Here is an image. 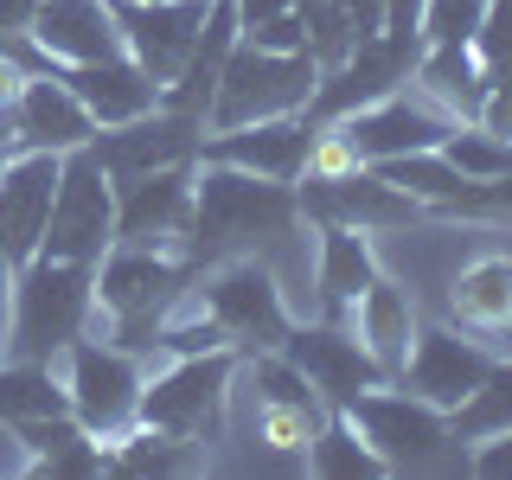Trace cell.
Returning a JSON list of instances; mask_svg holds the SVG:
<instances>
[{"label": "cell", "instance_id": "cell-23", "mask_svg": "<svg viewBox=\"0 0 512 480\" xmlns=\"http://www.w3.org/2000/svg\"><path fill=\"white\" fill-rule=\"evenodd\" d=\"M455 314L474 340H493L500 359H512V256H480L455 282Z\"/></svg>", "mask_w": 512, "mask_h": 480}, {"label": "cell", "instance_id": "cell-21", "mask_svg": "<svg viewBox=\"0 0 512 480\" xmlns=\"http://www.w3.org/2000/svg\"><path fill=\"white\" fill-rule=\"evenodd\" d=\"M301 205L320 224H404V218H416V199L397 192L391 180H378V173H314L301 186Z\"/></svg>", "mask_w": 512, "mask_h": 480}, {"label": "cell", "instance_id": "cell-20", "mask_svg": "<svg viewBox=\"0 0 512 480\" xmlns=\"http://www.w3.org/2000/svg\"><path fill=\"white\" fill-rule=\"evenodd\" d=\"M64 84H71V96L90 109L96 128H122L135 116H148V109H160V84L148 71H141L128 52L116 58H96V64H71L64 71Z\"/></svg>", "mask_w": 512, "mask_h": 480}, {"label": "cell", "instance_id": "cell-28", "mask_svg": "<svg viewBox=\"0 0 512 480\" xmlns=\"http://www.w3.org/2000/svg\"><path fill=\"white\" fill-rule=\"evenodd\" d=\"M448 429H455V442H487V436H500V429H512V359L487 365V378L455 404Z\"/></svg>", "mask_w": 512, "mask_h": 480}, {"label": "cell", "instance_id": "cell-7", "mask_svg": "<svg viewBox=\"0 0 512 480\" xmlns=\"http://www.w3.org/2000/svg\"><path fill=\"white\" fill-rule=\"evenodd\" d=\"M416 58H423V52H416V39H397V32H365V39L352 45L340 64H327V84H314V96H308L314 122H340V116H352V109L391 96L416 71Z\"/></svg>", "mask_w": 512, "mask_h": 480}, {"label": "cell", "instance_id": "cell-26", "mask_svg": "<svg viewBox=\"0 0 512 480\" xmlns=\"http://www.w3.org/2000/svg\"><path fill=\"white\" fill-rule=\"evenodd\" d=\"M372 282H378L372 244L352 224H320V295H327V308H352Z\"/></svg>", "mask_w": 512, "mask_h": 480}, {"label": "cell", "instance_id": "cell-6", "mask_svg": "<svg viewBox=\"0 0 512 480\" xmlns=\"http://www.w3.org/2000/svg\"><path fill=\"white\" fill-rule=\"evenodd\" d=\"M455 116L448 109H429V103H410V96H378V103L340 116V148L352 167H378V160H397V154H423V148H442Z\"/></svg>", "mask_w": 512, "mask_h": 480}, {"label": "cell", "instance_id": "cell-41", "mask_svg": "<svg viewBox=\"0 0 512 480\" xmlns=\"http://www.w3.org/2000/svg\"><path fill=\"white\" fill-rule=\"evenodd\" d=\"M32 13H39V0H0V32H26Z\"/></svg>", "mask_w": 512, "mask_h": 480}, {"label": "cell", "instance_id": "cell-9", "mask_svg": "<svg viewBox=\"0 0 512 480\" xmlns=\"http://www.w3.org/2000/svg\"><path fill=\"white\" fill-rule=\"evenodd\" d=\"M109 7H116V26H122V52L167 90L186 71L192 45H199L212 0H109Z\"/></svg>", "mask_w": 512, "mask_h": 480}, {"label": "cell", "instance_id": "cell-19", "mask_svg": "<svg viewBox=\"0 0 512 480\" xmlns=\"http://www.w3.org/2000/svg\"><path fill=\"white\" fill-rule=\"evenodd\" d=\"M282 346H288V359L301 365V378H308L320 397H333V404H352L359 391L384 384V365L365 352L359 333H340V327H301V333H288Z\"/></svg>", "mask_w": 512, "mask_h": 480}, {"label": "cell", "instance_id": "cell-12", "mask_svg": "<svg viewBox=\"0 0 512 480\" xmlns=\"http://www.w3.org/2000/svg\"><path fill=\"white\" fill-rule=\"evenodd\" d=\"M192 231V160L116 180V244H167Z\"/></svg>", "mask_w": 512, "mask_h": 480}, {"label": "cell", "instance_id": "cell-29", "mask_svg": "<svg viewBox=\"0 0 512 480\" xmlns=\"http://www.w3.org/2000/svg\"><path fill=\"white\" fill-rule=\"evenodd\" d=\"M308 468L314 474H333V480H359V474H391L384 461L372 455V442L359 436L352 423H333V429H314L308 436Z\"/></svg>", "mask_w": 512, "mask_h": 480}, {"label": "cell", "instance_id": "cell-17", "mask_svg": "<svg viewBox=\"0 0 512 480\" xmlns=\"http://www.w3.org/2000/svg\"><path fill=\"white\" fill-rule=\"evenodd\" d=\"M26 39H32V52H45L58 64H96V58L122 52V26L109 0H39Z\"/></svg>", "mask_w": 512, "mask_h": 480}, {"label": "cell", "instance_id": "cell-11", "mask_svg": "<svg viewBox=\"0 0 512 480\" xmlns=\"http://www.w3.org/2000/svg\"><path fill=\"white\" fill-rule=\"evenodd\" d=\"M64 397H71V416L90 429V436H122V429L135 423V410H141V378H135V365H128V352L71 340Z\"/></svg>", "mask_w": 512, "mask_h": 480}, {"label": "cell", "instance_id": "cell-33", "mask_svg": "<svg viewBox=\"0 0 512 480\" xmlns=\"http://www.w3.org/2000/svg\"><path fill=\"white\" fill-rule=\"evenodd\" d=\"M480 13H487V0H429L416 39L423 45H474Z\"/></svg>", "mask_w": 512, "mask_h": 480}, {"label": "cell", "instance_id": "cell-37", "mask_svg": "<svg viewBox=\"0 0 512 480\" xmlns=\"http://www.w3.org/2000/svg\"><path fill=\"white\" fill-rule=\"evenodd\" d=\"M423 7H429V0H384V32H397V39H416V26H423Z\"/></svg>", "mask_w": 512, "mask_h": 480}, {"label": "cell", "instance_id": "cell-38", "mask_svg": "<svg viewBox=\"0 0 512 480\" xmlns=\"http://www.w3.org/2000/svg\"><path fill=\"white\" fill-rule=\"evenodd\" d=\"M340 13L352 20V32H384V0H340Z\"/></svg>", "mask_w": 512, "mask_h": 480}, {"label": "cell", "instance_id": "cell-32", "mask_svg": "<svg viewBox=\"0 0 512 480\" xmlns=\"http://www.w3.org/2000/svg\"><path fill=\"white\" fill-rule=\"evenodd\" d=\"M256 391H263V410H295V416H314L320 423V397L301 378L295 359H256Z\"/></svg>", "mask_w": 512, "mask_h": 480}, {"label": "cell", "instance_id": "cell-4", "mask_svg": "<svg viewBox=\"0 0 512 480\" xmlns=\"http://www.w3.org/2000/svg\"><path fill=\"white\" fill-rule=\"evenodd\" d=\"M116 244V180L90 148H71L58 160V192H52V218H45V244L39 256L58 263H96Z\"/></svg>", "mask_w": 512, "mask_h": 480}, {"label": "cell", "instance_id": "cell-40", "mask_svg": "<svg viewBox=\"0 0 512 480\" xmlns=\"http://www.w3.org/2000/svg\"><path fill=\"white\" fill-rule=\"evenodd\" d=\"M7 327H13V263L0 256V359H7Z\"/></svg>", "mask_w": 512, "mask_h": 480}, {"label": "cell", "instance_id": "cell-13", "mask_svg": "<svg viewBox=\"0 0 512 480\" xmlns=\"http://www.w3.org/2000/svg\"><path fill=\"white\" fill-rule=\"evenodd\" d=\"M58 160L64 154H45V148H26V154H7L0 167V256L13 269L32 263L45 244V218H52V192H58Z\"/></svg>", "mask_w": 512, "mask_h": 480}, {"label": "cell", "instance_id": "cell-31", "mask_svg": "<svg viewBox=\"0 0 512 480\" xmlns=\"http://www.w3.org/2000/svg\"><path fill=\"white\" fill-rule=\"evenodd\" d=\"M109 468H122V474H180V468H192V448H186V436L148 429V436H128Z\"/></svg>", "mask_w": 512, "mask_h": 480}, {"label": "cell", "instance_id": "cell-34", "mask_svg": "<svg viewBox=\"0 0 512 480\" xmlns=\"http://www.w3.org/2000/svg\"><path fill=\"white\" fill-rule=\"evenodd\" d=\"M448 212H487V218H512V173H500V180H468V186H461V199L448 205Z\"/></svg>", "mask_w": 512, "mask_h": 480}, {"label": "cell", "instance_id": "cell-10", "mask_svg": "<svg viewBox=\"0 0 512 480\" xmlns=\"http://www.w3.org/2000/svg\"><path fill=\"white\" fill-rule=\"evenodd\" d=\"M224 384H231V352L224 346L186 352V359L167 365L154 384H141V410L135 416L148 429H167V436H199L224 404Z\"/></svg>", "mask_w": 512, "mask_h": 480}, {"label": "cell", "instance_id": "cell-14", "mask_svg": "<svg viewBox=\"0 0 512 480\" xmlns=\"http://www.w3.org/2000/svg\"><path fill=\"white\" fill-rule=\"evenodd\" d=\"M180 288V269L167 263L148 244H116L103 250V269H96V301L122 320V333H160V308Z\"/></svg>", "mask_w": 512, "mask_h": 480}, {"label": "cell", "instance_id": "cell-25", "mask_svg": "<svg viewBox=\"0 0 512 480\" xmlns=\"http://www.w3.org/2000/svg\"><path fill=\"white\" fill-rule=\"evenodd\" d=\"M416 77H423V90L436 96L448 116L480 122V109H487V77H480L474 45H429V52L416 58Z\"/></svg>", "mask_w": 512, "mask_h": 480}, {"label": "cell", "instance_id": "cell-5", "mask_svg": "<svg viewBox=\"0 0 512 480\" xmlns=\"http://www.w3.org/2000/svg\"><path fill=\"white\" fill-rule=\"evenodd\" d=\"M346 423L372 442L384 468H442L455 461V429L436 404H423L416 391H359L346 404Z\"/></svg>", "mask_w": 512, "mask_h": 480}, {"label": "cell", "instance_id": "cell-35", "mask_svg": "<svg viewBox=\"0 0 512 480\" xmlns=\"http://www.w3.org/2000/svg\"><path fill=\"white\" fill-rule=\"evenodd\" d=\"M244 39L263 45V52H308V26H301V13H276V20L250 26Z\"/></svg>", "mask_w": 512, "mask_h": 480}, {"label": "cell", "instance_id": "cell-16", "mask_svg": "<svg viewBox=\"0 0 512 480\" xmlns=\"http://www.w3.org/2000/svg\"><path fill=\"white\" fill-rule=\"evenodd\" d=\"M199 116H180V109H148V116L109 128L103 141H90V154L109 167V180H128V173H148V167H173V160H192V148H199Z\"/></svg>", "mask_w": 512, "mask_h": 480}, {"label": "cell", "instance_id": "cell-24", "mask_svg": "<svg viewBox=\"0 0 512 480\" xmlns=\"http://www.w3.org/2000/svg\"><path fill=\"white\" fill-rule=\"evenodd\" d=\"M352 314H359L365 352H372L384 372H404L410 340H416V314H410V295H404V288H397V282H372L359 301H352Z\"/></svg>", "mask_w": 512, "mask_h": 480}, {"label": "cell", "instance_id": "cell-3", "mask_svg": "<svg viewBox=\"0 0 512 480\" xmlns=\"http://www.w3.org/2000/svg\"><path fill=\"white\" fill-rule=\"evenodd\" d=\"M314 84H320V64L308 52H263V45L237 39L224 71H218L205 122L244 128V122H269V116H295V109H308Z\"/></svg>", "mask_w": 512, "mask_h": 480}, {"label": "cell", "instance_id": "cell-18", "mask_svg": "<svg viewBox=\"0 0 512 480\" xmlns=\"http://www.w3.org/2000/svg\"><path fill=\"white\" fill-rule=\"evenodd\" d=\"M487 365H493V352L480 346V340H461V333H448V327H423V333L410 340L404 378H410V391L423 397V404L455 410L461 397H468L474 384L487 378Z\"/></svg>", "mask_w": 512, "mask_h": 480}, {"label": "cell", "instance_id": "cell-30", "mask_svg": "<svg viewBox=\"0 0 512 480\" xmlns=\"http://www.w3.org/2000/svg\"><path fill=\"white\" fill-rule=\"evenodd\" d=\"M442 160L461 180H500V173H512V141L493 135V128H448Z\"/></svg>", "mask_w": 512, "mask_h": 480}, {"label": "cell", "instance_id": "cell-2", "mask_svg": "<svg viewBox=\"0 0 512 480\" xmlns=\"http://www.w3.org/2000/svg\"><path fill=\"white\" fill-rule=\"evenodd\" d=\"M96 308V269L90 263H58V256H32L13 269V327H7V359H39L52 365L58 352L84 333Z\"/></svg>", "mask_w": 512, "mask_h": 480}, {"label": "cell", "instance_id": "cell-22", "mask_svg": "<svg viewBox=\"0 0 512 480\" xmlns=\"http://www.w3.org/2000/svg\"><path fill=\"white\" fill-rule=\"evenodd\" d=\"M13 122H20V148H45V154H71L96 141L90 109L71 96L64 77H26L20 103H13Z\"/></svg>", "mask_w": 512, "mask_h": 480}, {"label": "cell", "instance_id": "cell-27", "mask_svg": "<svg viewBox=\"0 0 512 480\" xmlns=\"http://www.w3.org/2000/svg\"><path fill=\"white\" fill-rule=\"evenodd\" d=\"M58 410H71V397L39 359H0V423H39Z\"/></svg>", "mask_w": 512, "mask_h": 480}, {"label": "cell", "instance_id": "cell-36", "mask_svg": "<svg viewBox=\"0 0 512 480\" xmlns=\"http://www.w3.org/2000/svg\"><path fill=\"white\" fill-rule=\"evenodd\" d=\"M474 474H487V480H512V429H500V436H487L480 442V455L468 461Z\"/></svg>", "mask_w": 512, "mask_h": 480}, {"label": "cell", "instance_id": "cell-8", "mask_svg": "<svg viewBox=\"0 0 512 480\" xmlns=\"http://www.w3.org/2000/svg\"><path fill=\"white\" fill-rule=\"evenodd\" d=\"M205 314L237 346H282L288 340V308H282L276 269L256 263V256H237V263H224L205 282Z\"/></svg>", "mask_w": 512, "mask_h": 480}, {"label": "cell", "instance_id": "cell-15", "mask_svg": "<svg viewBox=\"0 0 512 480\" xmlns=\"http://www.w3.org/2000/svg\"><path fill=\"white\" fill-rule=\"evenodd\" d=\"M314 128L295 116H269V122H244V128H212V141H199L205 160L224 167L263 173V180H301V167L314 160Z\"/></svg>", "mask_w": 512, "mask_h": 480}, {"label": "cell", "instance_id": "cell-1", "mask_svg": "<svg viewBox=\"0 0 512 480\" xmlns=\"http://www.w3.org/2000/svg\"><path fill=\"white\" fill-rule=\"evenodd\" d=\"M295 237V192L288 180L224 167L212 160L205 180H192V250L224 256V250H256V244H288Z\"/></svg>", "mask_w": 512, "mask_h": 480}, {"label": "cell", "instance_id": "cell-39", "mask_svg": "<svg viewBox=\"0 0 512 480\" xmlns=\"http://www.w3.org/2000/svg\"><path fill=\"white\" fill-rule=\"evenodd\" d=\"M20 468H32V448L20 442L13 423H0V474H20Z\"/></svg>", "mask_w": 512, "mask_h": 480}]
</instances>
